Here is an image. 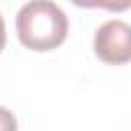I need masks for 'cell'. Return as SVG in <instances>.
Here are the masks:
<instances>
[{"mask_svg": "<svg viewBox=\"0 0 131 131\" xmlns=\"http://www.w3.org/2000/svg\"><path fill=\"white\" fill-rule=\"evenodd\" d=\"M94 53L111 66L131 61V25L125 20H106L100 25L94 35Z\"/></svg>", "mask_w": 131, "mask_h": 131, "instance_id": "7a4b0ae2", "label": "cell"}, {"mask_svg": "<svg viewBox=\"0 0 131 131\" xmlns=\"http://www.w3.org/2000/svg\"><path fill=\"white\" fill-rule=\"evenodd\" d=\"M68 16L53 0H31L16 14L18 41L33 51L59 47L68 37Z\"/></svg>", "mask_w": 131, "mask_h": 131, "instance_id": "6da1fadb", "label": "cell"}, {"mask_svg": "<svg viewBox=\"0 0 131 131\" xmlns=\"http://www.w3.org/2000/svg\"><path fill=\"white\" fill-rule=\"evenodd\" d=\"M76 6H82V8H94L92 6V0H72Z\"/></svg>", "mask_w": 131, "mask_h": 131, "instance_id": "8992f818", "label": "cell"}, {"mask_svg": "<svg viewBox=\"0 0 131 131\" xmlns=\"http://www.w3.org/2000/svg\"><path fill=\"white\" fill-rule=\"evenodd\" d=\"M4 45H6V25H4V18L0 14V51L4 49Z\"/></svg>", "mask_w": 131, "mask_h": 131, "instance_id": "5b68a950", "label": "cell"}, {"mask_svg": "<svg viewBox=\"0 0 131 131\" xmlns=\"http://www.w3.org/2000/svg\"><path fill=\"white\" fill-rule=\"evenodd\" d=\"M92 6L111 10V12H123L131 8V0H92Z\"/></svg>", "mask_w": 131, "mask_h": 131, "instance_id": "3957f363", "label": "cell"}, {"mask_svg": "<svg viewBox=\"0 0 131 131\" xmlns=\"http://www.w3.org/2000/svg\"><path fill=\"white\" fill-rule=\"evenodd\" d=\"M16 129H18L16 117L6 106H0V131H16Z\"/></svg>", "mask_w": 131, "mask_h": 131, "instance_id": "277c9868", "label": "cell"}]
</instances>
